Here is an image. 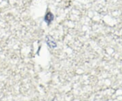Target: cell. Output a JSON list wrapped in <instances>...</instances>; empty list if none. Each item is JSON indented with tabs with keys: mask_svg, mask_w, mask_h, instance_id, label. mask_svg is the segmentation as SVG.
<instances>
[{
	"mask_svg": "<svg viewBox=\"0 0 122 101\" xmlns=\"http://www.w3.org/2000/svg\"><path fill=\"white\" fill-rule=\"evenodd\" d=\"M52 19H53V15L52 14L50 13V12H49V13L46 15V21L50 22Z\"/></svg>",
	"mask_w": 122,
	"mask_h": 101,
	"instance_id": "1",
	"label": "cell"
}]
</instances>
